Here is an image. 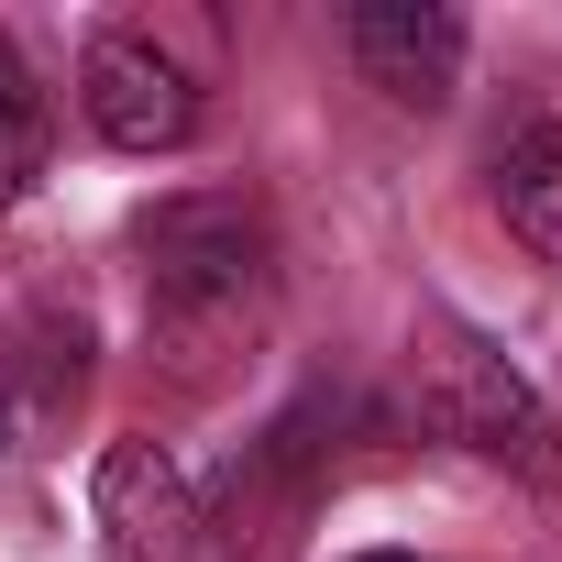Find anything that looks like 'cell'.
<instances>
[{"label":"cell","instance_id":"3","mask_svg":"<svg viewBox=\"0 0 562 562\" xmlns=\"http://www.w3.org/2000/svg\"><path fill=\"white\" fill-rule=\"evenodd\" d=\"M78 100H89V133L122 144V155H177L199 133V67L166 45V34H89V67H78Z\"/></svg>","mask_w":562,"mask_h":562},{"label":"cell","instance_id":"4","mask_svg":"<svg viewBox=\"0 0 562 562\" xmlns=\"http://www.w3.org/2000/svg\"><path fill=\"white\" fill-rule=\"evenodd\" d=\"M89 507H100L111 562H199V496L166 441H111L89 474Z\"/></svg>","mask_w":562,"mask_h":562},{"label":"cell","instance_id":"1","mask_svg":"<svg viewBox=\"0 0 562 562\" xmlns=\"http://www.w3.org/2000/svg\"><path fill=\"white\" fill-rule=\"evenodd\" d=\"M133 254H144L155 331L177 353H221L276 299V221H265L254 188H177V199H155Z\"/></svg>","mask_w":562,"mask_h":562},{"label":"cell","instance_id":"2","mask_svg":"<svg viewBox=\"0 0 562 562\" xmlns=\"http://www.w3.org/2000/svg\"><path fill=\"white\" fill-rule=\"evenodd\" d=\"M430 419L474 452V463H496V474H518V485H562V430H551V408L529 397V375L507 364V353H485V342H441V364H430Z\"/></svg>","mask_w":562,"mask_h":562},{"label":"cell","instance_id":"8","mask_svg":"<svg viewBox=\"0 0 562 562\" xmlns=\"http://www.w3.org/2000/svg\"><path fill=\"white\" fill-rule=\"evenodd\" d=\"M353 562H408V551H353Z\"/></svg>","mask_w":562,"mask_h":562},{"label":"cell","instance_id":"5","mask_svg":"<svg viewBox=\"0 0 562 562\" xmlns=\"http://www.w3.org/2000/svg\"><path fill=\"white\" fill-rule=\"evenodd\" d=\"M353 67L386 100L441 111L452 78H463V12H441V0H364V12H353Z\"/></svg>","mask_w":562,"mask_h":562},{"label":"cell","instance_id":"7","mask_svg":"<svg viewBox=\"0 0 562 562\" xmlns=\"http://www.w3.org/2000/svg\"><path fill=\"white\" fill-rule=\"evenodd\" d=\"M45 155H56V122H45V89H34V67H23L12 45H0V210H23V199H34Z\"/></svg>","mask_w":562,"mask_h":562},{"label":"cell","instance_id":"6","mask_svg":"<svg viewBox=\"0 0 562 562\" xmlns=\"http://www.w3.org/2000/svg\"><path fill=\"white\" fill-rule=\"evenodd\" d=\"M496 210L540 265H562V122H518L496 144Z\"/></svg>","mask_w":562,"mask_h":562}]
</instances>
